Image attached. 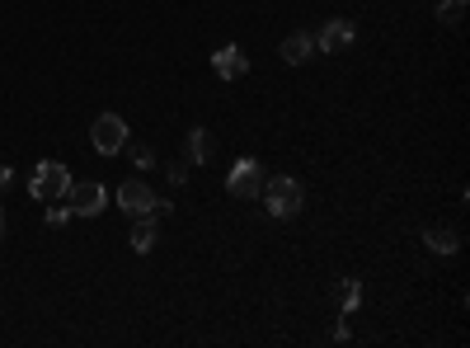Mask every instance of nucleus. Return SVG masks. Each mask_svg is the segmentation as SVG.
<instances>
[{
    "label": "nucleus",
    "instance_id": "f257e3e1",
    "mask_svg": "<svg viewBox=\"0 0 470 348\" xmlns=\"http://www.w3.org/2000/svg\"><path fill=\"white\" fill-rule=\"evenodd\" d=\"M259 202L269 208V217L292 221V217H301V208H306V189H301V179H292V174H269V179H263Z\"/></svg>",
    "mask_w": 470,
    "mask_h": 348
},
{
    "label": "nucleus",
    "instance_id": "f03ea898",
    "mask_svg": "<svg viewBox=\"0 0 470 348\" xmlns=\"http://www.w3.org/2000/svg\"><path fill=\"white\" fill-rule=\"evenodd\" d=\"M71 183H75V174L61 165V160H38V170L29 174V198L33 202H57V198L71 193Z\"/></svg>",
    "mask_w": 470,
    "mask_h": 348
},
{
    "label": "nucleus",
    "instance_id": "7ed1b4c3",
    "mask_svg": "<svg viewBox=\"0 0 470 348\" xmlns=\"http://www.w3.org/2000/svg\"><path fill=\"white\" fill-rule=\"evenodd\" d=\"M263 179H269V170H263L254 156H240L235 165H231V174H226V193L240 198V202H259Z\"/></svg>",
    "mask_w": 470,
    "mask_h": 348
},
{
    "label": "nucleus",
    "instance_id": "20e7f679",
    "mask_svg": "<svg viewBox=\"0 0 470 348\" xmlns=\"http://www.w3.org/2000/svg\"><path fill=\"white\" fill-rule=\"evenodd\" d=\"M90 147L99 156H118L122 147H128V122H122V113H99L90 122Z\"/></svg>",
    "mask_w": 470,
    "mask_h": 348
},
{
    "label": "nucleus",
    "instance_id": "39448f33",
    "mask_svg": "<svg viewBox=\"0 0 470 348\" xmlns=\"http://www.w3.org/2000/svg\"><path fill=\"white\" fill-rule=\"evenodd\" d=\"M353 38H358V24L349 14H334V19H324L320 33H315V52H349L353 48Z\"/></svg>",
    "mask_w": 470,
    "mask_h": 348
},
{
    "label": "nucleus",
    "instance_id": "423d86ee",
    "mask_svg": "<svg viewBox=\"0 0 470 348\" xmlns=\"http://www.w3.org/2000/svg\"><path fill=\"white\" fill-rule=\"evenodd\" d=\"M104 202H109V193H104V183H99V179H75L71 193H67L71 217H99V212H104Z\"/></svg>",
    "mask_w": 470,
    "mask_h": 348
},
{
    "label": "nucleus",
    "instance_id": "0eeeda50",
    "mask_svg": "<svg viewBox=\"0 0 470 348\" xmlns=\"http://www.w3.org/2000/svg\"><path fill=\"white\" fill-rule=\"evenodd\" d=\"M118 208L128 212V217H146V212H155V193H151V183L141 179V174L122 179V183H118Z\"/></svg>",
    "mask_w": 470,
    "mask_h": 348
},
{
    "label": "nucleus",
    "instance_id": "6e6552de",
    "mask_svg": "<svg viewBox=\"0 0 470 348\" xmlns=\"http://www.w3.org/2000/svg\"><path fill=\"white\" fill-rule=\"evenodd\" d=\"M278 57L288 61V67H306V61L315 57V33H311V29H292V33L278 43Z\"/></svg>",
    "mask_w": 470,
    "mask_h": 348
},
{
    "label": "nucleus",
    "instance_id": "1a4fd4ad",
    "mask_svg": "<svg viewBox=\"0 0 470 348\" xmlns=\"http://www.w3.org/2000/svg\"><path fill=\"white\" fill-rule=\"evenodd\" d=\"M212 71H217L221 80H240V76H250V57H244L240 43H226V48L212 52Z\"/></svg>",
    "mask_w": 470,
    "mask_h": 348
},
{
    "label": "nucleus",
    "instance_id": "9d476101",
    "mask_svg": "<svg viewBox=\"0 0 470 348\" xmlns=\"http://www.w3.org/2000/svg\"><path fill=\"white\" fill-rule=\"evenodd\" d=\"M183 151H189V165H212V160H217V137H212V128H189V137H183Z\"/></svg>",
    "mask_w": 470,
    "mask_h": 348
},
{
    "label": "nucleus",
    "instance_id": "9b49d317",
    "mask_svg": "<svg viewBox=\"0 0 470 348\" xmlns=\"http://www.w3.org/2000/svg\"><path fill=\"white\" fill-rule=\"evenodd\" d=\"M128 245H132L137 254H151L155 245H160V217H155V212L132 217V236H128Z\"/></svg>",
    "mask_w": 470,
    "mask_h": 348
},
{
    "label": "nucleus",
    "instance_id": "f8f14e48",
    "mask_svg": "<svg viewBox=\"0 0 470 348\" xmlns=\"http://www.w3.org/2000/svg\"><path fill=\"white\" fill-rule=\"evenodd\" d=\"M423 245H428L433 254H457V250H461V231H457V227H428V231H423Z\"/></svg>",
    "mask_w": 470,
    "mask_h": 348
},
{
    "label": "nucleus",
    "instance_id": "ddd939ff",
    "mask_svg": "<svg viewBox=\"0 0 470 348\" xmlns=\"http://www.w3.org/2000/svg\"><path fill=\"white\" fill-rule=\"evenodd\" d=\"M438 24H447V29H457L461 24V14H466V0H438Z\"/></svg>",
    "mask_w": 470,
    "mask_h": 348
},
{
    "label": "nucleus",
    "instance_id": "4468645a",
    "mask_svg": "<svg viewBox=\"0 0 470 348\" xmlns=\"http://www.w3.org/2000/svg\"><path fill=\"white\" fill-rule=\"evenodd\" d=\"M362 306V282L358 278H343V316H353Z\"/></svg>",
    "mask_w": 470,
    "mask_h": 348
},
{
    "label": "nucleus",
    "instance_id": "2eb2a0df",
    "mask_svg": "<svg viewBox=\"0 0 470 348\" xmlns=\"http://www.w3.org/2000/svg\"><path fill=\"white\" fill-rule=\"evenodd\" d=\"M122 151L132 156V165H137L141 174H146V170H155V151H151V147H122Z\"/></svg>",
    "mask_w": 470,
    "mask_h": 348
},
{
    "label": "nucleus",
    "instance_id": "dca6fc26",
    "mask_svg": "<svg viewBox=\"0 0 470 348\" xmlns=\"http://www.w3.org/2000/svg\"><path fill=\"white\" fill-rule=\"evenodd\" d=\"M165 174H170L174 189H183V183H189V165H179V160H174V165H165Z\"/></svg>",
    "mask_w": 470,
    "mask_h": 348
},
{
    "label": "nucleus",
    "instance_id": "f3484780",
    "mask_svg": "<svg viewBox=\"0 0 470 348\" xmlns=\"http://www.w3.org/2000/svg\"><path fill=\"white\" fill-rule=\"evenodd\" d=\"M67 221H71V208H57V202H52V208H48V227H67Z\"/></svg>",
    "mask_w": 470,
    "mask_h": 348
},
{
    "label": "nucleus",
    "instance_id": "a211bd4d",
    "mask_svg": "<svg viewBox=\"0 0 470 348\" xmlns=\"http://www.w3.org/2000/svg\"><path fill=\"white\" fill-rule=\"evenodd\" d=\"M10 183H14V170H10V165H0V193H5Z\"/></svg>",
    "mask_w": 470,
    "mask_h": 348
},
{
    "label": "nucleus",
    "instance_id": "6ab92c4d",
    "mask_svg": "<svg viewBox=\"0 0 470 348\" xmlns=\"http://www.w3.org/2000/svg\"><path fill=\"white\" fill-rule=\"evenodd\" d=\"M0 240H5V208H0Z\"/></svg>",
    "mask_w": 470,
    "mask_h": 348
}]
</instances>
